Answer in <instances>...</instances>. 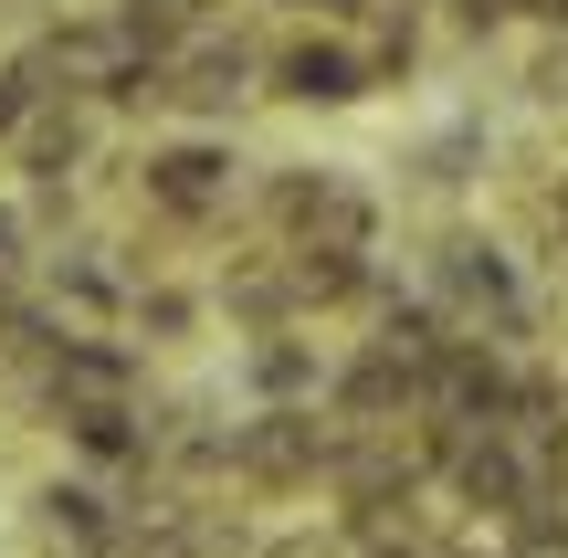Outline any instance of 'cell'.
Returning <instances> with one entry per match:
<instances>
[{
    "mask_svg": "<svg viewBox=\"0 0 568 558\" xmlns=\"http://www.w3.org/2000/svg\"><path fill=\"white\" fill-rule=\"evenodd\" d=\"M284 253H368V201L347 180H326V169H284V180L264 190Z\"/></svg>",
    "mask_w": 568,
    "mask_h": 558,
    "instance_id": "cell-1",
    "label": "cell"
},
{
    "mask_svg": "<svg viewBox=\"0 0 568 558\" xmlns=\"http://www.w3.org/2000/svg\"><path fill=\"white\" fill-rule=\"evenodd\" d=\"M148 201H159L169 222H211V211L232 201V148H211V138L159 148V159H148Z\"/></svg>",
    "mask_w": 568,
    "mask_h": 558,
    "instance_id": "cell-2",
    "label": "cell"
},
{
    "mask_svg": "<svg viewBox=\"0 0 568 558\" xmlns=\"http://www.w3.org/2000/svg\"><path fill=\"white\" fill-rule=\"evenodd\" d=\"M274 74H284V95H305V105H347L358 95V53H337V42H295Z\"/></svg>",
    "mask_w": 568,
    "mask_h": 558,
    "instance_id": "cell-3",
    "label": "cell"
}]
</instances>
